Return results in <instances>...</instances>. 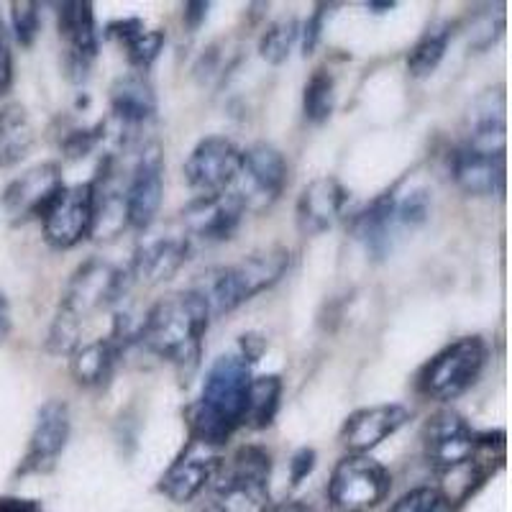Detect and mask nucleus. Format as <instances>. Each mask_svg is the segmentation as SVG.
Segmentation results:
<instances>
[{
    "instance_id": "4468645a",
    "label": "nucleus",
    "mask_w": 512,
    "mask_h": 512,
    "mask_svg": "<svg viewBox=\"0 0 512 512\" xmlns=\"http://www.w3.org/2000/svg\"><path fill=\"white\" fill-rule=\"evenodd\" d=\"M62 190L64 182L59 164H39V167L29 169L26 175H21L8 185L6 195H3V205H6L8 216L13 221L41 218Z\"/></svg>"
},
{
    "instance_id": "6e6552de",
    "label": "nucleus",
    "mask_w": 512,
    "mask_h": 512,
    "mask_svg": "<svg viewBox=\"0 0 512 512\" xmlns=\"http://www.w3.org/2000/svg\"><path fill=\"white\" fill-rule=\"evenodd\" d=\"M390 492V474L367 454H351L336 464L328 497L341 512H369Z\"/></svg>"
},
{
    "instance_id": "f03ea898",
    "label": "nucleus",
    "mask_w": 512,
    "mask_h": 512,
    "mask_svg": "<svg viewBox=\"0 0 512 512\" xmlns=\"http://www.w3.org/2000/svg\"><path fill=\"white\" fill-rule=\"evenodd\" d=\"M210 310L195 290L177 292L159 300L139 328V341L175 367L192 372L198 367L203 338L208 331Z\"/></svg>"
},
{
    "instance_id": "2eb2a0df",
    "label": "nucleus",
    "mask_w": 512,
    "mask_h": 512,
    "mask_svg": "<svg viewBox=\"0 0 512 512\" xmlns=\"http://www.w3.org/2000/svg\"><path fill=\"white\" fill-rule=\"evenodd\" d=\"M59 34L67 41V72L75 82L88 77L90 62L98 54V26L93 3H62L57 6Z\"/></svg>"
},
{
    "instance_id": "bb28decb",
    "label": "nucleus",
    "mask_w": 512,
    "mask_h": 512,
    "mask_svg": "<svg viewBox=\"0 0 512 512\" xmlns=\"http://www.w3.org/2000/svg\"><path fill=\"white\" fill-rule=\"evenodd\" d=\"M282 379L277 374H264V377L251 379L249 402H246V418L251 428H269L274 423V415L280 410Z\"/></svg>"
},
{
    "instance_id": "2f4dec72",
    "label": "nucleus",
    "mask_w": 512,
    "mask_h": 512,
    "mask_svg": "<svg viewBox=\"0 0 512 512\" xmlns=\"http://www.w3.org/2000/svg\"><path fill=\"white\" fill-rule=\"evenodd\" d=\"M11 21H13V34L16 39L24 44V47H31L39 34V3H13L11 6Z\"/></svg>"
},
{
    "instance_id": "423d86ee",
    "label": "nucleus",
    "mask_w": 512,
    "mask_h": 512,
    "mask_svg": "<svg viewBox=\"0 0 512 512\" xmlns=\"http://www.w3.org/2000/svg\"><path fill=\"white\" fill-rule=\"evenodd\" d=\"M272 459L264 448L244 446L218 484V512H267Z\"/></svg>"
},
{
    "instance_id": "72a5a7b5",
    "label": "nucleus",
    "mask_w": 512,
    "mask_h": 512,
    "mask_svg": "<svg viewBox=\"0 0 512 512\" xmlns=\"http://www.w3.org/2000/svg\"><path fill=\"white\" fill-rule=\"evenodd\" d=\"M103 136H105V123H100V126H95V128H82V131H72V134L64 139L62 149L70 159H80V157H85V154L93 152Z\"/></svg>"
},
{
    "instance_id": "393cba45",
    "label": "nucleus",
    "mask_w": 512,
    "mask_h": 512,
    "mask_svg": "<svg viewBox=\"0 0 512 512\" xmlns=\"http://www.w3.org/2000/svg\"><path fill=\"white\" fill-rule=\"evenodd\" d=\"M397 223V200L392 192H384L382 198L374 200L367 210H361L356 216L354 228L367 249L372 254L382 256L384 251L390 249V233Z\"/></svg>"
},
{
    "instance_id": "4be33fe9",
    "label": "nucleus",
    "mask_w": 512,
    "mask_h": 512,
    "mask_svg": "<svg viewBox=\"0 0 512 512\" xmlns=\"http://www.w3.org/2000/svg\"><path fill=\"white\" fill-rule=\"evenodd\" d=\"M187 259V241L177 239H157L152 244L141 246L134 256L131 280H139L144 285H159V282L172 280Z\"/></svg>"
},
{
    "instance_id": "412c9836",
    "label": "nucleus",
    "mask_w": 512,
    "mask_h": 512,
    "mask_svg": "<svg viewBox=\"0 0 512 512\" xmlns=\"http://www.w3.org/2000/svg\"><path fill=\"white\" fill-rule=\"evenodd\" d=\"M111 111L121 128H136L152 121L157 113V95L141 72H131L113 82Z\"/></svg>"
},
{
    "instance_id": "20e7f679",
    "label": "nucleus",
    "mask_w": 512,
    "mask_h": 512,
    "mask_svg": "<svg viewBox=\"0 0 512 512\" xmlns=\"http://www.w3.org/2000/svg\"><path fill=\"white\" fill-rule=\"evenodd\" d=\"M287 267H290V251L285 246H269L264 251H254L239 264L208 272L203 285L195 287V292L203 295L210 315L231 313L246 300L272 287L274 282H280Z\"/></svg>"
},
{
    "instance_id": "7c9ffc66",
    "label": "nucleus",
    "mask_w": 512,
    "mask_h": 512,
    "mask_svg": "<svg viewBox=\"0 0 512 512\" xmlns=\"http://www.w3.org/2000/svg\"><path fill=\"white\" fill-rule=\"evenodd\" d=\"M390 512H451V502L433 487H418L392 505Z\"/></svg>"
},
{
    "instance_id": "f257e3e1",
    "label": "nucleus",
    "mask_w": 512,
    "mask_h": 512,
    "mask_svg": "<svg viewBox=\"0 0 512 512\" xmlns=\"http://www.w3.org/2000/svg\"><path fill=\"white\" fill-rule=\"evenodd\" d=\"M251 367L244 356H221L208 369L203 395L187 410L195 441L221 448L244 425L251 390Z\"/></svg>"
},
{
    "instance_id": "f704fd0d",
    "label": "nucleus",
    "mask_w": 512,
    "mask_h": 512,
    "mask_svg": "<svg viewBox=\"0 0 512 512\" xmlns=\"http://www.w3.org/2000/svg\"><path fill=\"white\" fill-rule=\"evenodd\" d=\"M326 11H328V6H318V11L308 18L305 29L300 31V34H303V52L305 54H313V49L318 47L320 29H323V21H326Z\"/></svg>"
},
{
    "instance_id": "c9c22d12",
    "label": "nucleus",
    "mask_w": 512,
    "mask_h": 512,
    "mask_svg": "<svg viewBox=\"0 0 512 512\" xmlns=\"http://www.w3.org/2000/svg\"><path fill=\"white\" fill-rule=\"evenodd\" d=\"M315 451L313 448H300L295 456H292L290 461V477H292V484H300L305 477H308L310 472L315 469Z\"/></svg>"
},
{
    "instance_id": "b1692460",
    "label": "nucleus",
    "mask_w": 512,
    "mask_h": 512,
    "mask_svg": "<svg viewBox=\"0 0 512 512\" xmlns=\"http://www.w3.org/2000/svg\"><path fill=\"white\" fill-rule=\"evenodd\" d=\"M34 146V126L21 103L0 108V167H13Z\"/></svg>"
},
{
    "instance_id": "6ab92c4d",
    "label": "nucleus",
    "mask_w": 512,
    "mask_h": 512,
    "mask_svg": "<svg viewBox=\"0 0 512 512\" xmlns=\"http://www.w3.org/2000/svg\"><path fill=\"white\" fill-rule=\"evenodd\" d=\"M244 213V205L228 190L223 195L195 200L187 208L185 221L192 236H198L205 244H221V241H228L236 233Z\"/></svg>"
},
{
    "instance_id": "c03bdc74",
    "label": "nucleus",
    "mask_w": 512,
    "mask_h": 512,
    "mask_svg": "<svg viewBox=\"0 0 512 512\" xmlns=\"http://www.w3.org/2000/svg\"><path fill=\"white\" fill-rule=\"evenodd\" d=\"M367 8H372L374 13H384V11H392L395 3H367Z\"/></svg>"
},
{
    "instance_id": "7ed1b4c3",
    "label": "nucleus",
    "mask_w": 512,
    "mask_h": 512,
    "mask_svg": "<svg viewBox=\"0 0 512 512\" xmlns=\"http://www.w3.org/2000/svg\"><path fill=\"white\" fill-rule=\"evenodd\" d=\"M128 287V274L103 259H90L72 274L64 290L57 318L47 338L52 354H72L80 346L82 320L121 300Z\"/></svg>"
},
{
    "instance_id": "c85d7f7f",
    "label": "nucleus",
    "mask_w": 512,
    "mask_h": 512,
    "mask_svg": "<svg viewBox=\"0 0 512 512\" xmlns=\"http://www.w3.org/2000/svg\"><path fill=\"white\" fill-rule=\"evenodd\" d=\"M297 39H300V26H297L295 18H282L264 31L262 41H259V54L269 64H282L290 57Z\"/></svg>"
},
{
    "instance_id": "c756f323",
    "label": "nucleus",
    "mask_w": 512,
    "mask_h": 512,
    "mask_svg": "<svg viewBox=\"0 0 512 512\" xmlns=\"http://www.w3.org/2000/svg\"><path fill=\"white\" fill-rule=\"evenodd\" d=\"M164 47V31L157 29H144L134 36V39L126 41V52H128V62L139 67V70H146V67H152L154 59L159 57Z\"/></svg>"
},
{
    "instance_id": "37998d69",
    "label": "nucleus",
    "mask_w": 512,
    "mask_h": 512,
    "mask_svg": "<svg viewBox=\"0 0 512 512\" xmlns=\"http://www.w3.org/2000/svg\"><path fill=\"white\" fill-rule=\"evenodd\" d=\"M267 512H310V510L303 505V502L287 500V502H282V505H277V507H269Z\"/></svg>"
},
{
    "instance_id": "58836bf2",
    "label": "nucleus",
    "mask_w": 512,
    "mask_h": 512,
    "mask_svg": "<svg viewBox=\"0 0 512 512\" xmlns=\"http://www.w3.org/2000/svg\"><path fill=\"white\" fill-rule=\"evenodd\" d=\"M208 8V3H185V24L190 29H198L208 16Z\"/></svg>"
},
{
    "instance_id": "ea45409f",
    "label": "nucleus",
    "mask_w": 512,
    "mask_h": 512,
    "mask_svg": "<svg viewBox=\"0 0 512 512\" xmlns=\"http://www.w3.org/2000/svg\"><path fill=\"white\" fill-rule=\"evenodd\" d=\"M241 349H244V359L246 361H256L259 359V354L264 351V338L262 336H254V333H249V336H241Z\"/></svg>"
},
{
    "instance_id": "473e14b6",
    "label": "nucleus",
    "mask_w": 512,
    "mask_h": 512,
    "mask_svg": "<svg viewBox=\"0 0 512 512\" xmlns=\"http://www.w3.org/2000/svg\"><path fill=\"white\" fill-rule=\"evenodd\" d=\"M431 213V195L425 190L410 192L408 198L397 203V223L402 226H420Z\"/></svg>"
},
{
    "instance_id": "1a4fd4ad",
    "label": "nucleus",
    "mask_w": 512,
    "mask_h": 512,
    "mask_svg": "<svg viewBox=\"0 0 512 512\" xmlns=\"http://www.w3.org/2000/svg\"><path fill=\"white\" fill-rule=\"evenodd\" d=\"M241 169V149L223 136H208L192 149L185 162V180L200 198L223 195L233 187Z\"/></svg>"
},
{
    "instance_id": "a19ab883",
    "label": "nucleus",
    "mask_w": 512,
    "mask_h": 512,
    "mask_svg": "<svg viewBox=\"0 0 512 512\" xmlns=\"http://www.w3.org/2000/svg\"><path fill=\"white\" fill-rule=\"evenodd\" d=\"M0 512H41L31 500H13V497H3L0 500Z\"/></svg>"
},
{
    "instance_id": "4c0bfd02",
    "label": "nucleus",
    "mask_w": 512,
    "mask_h": 512,
    "mask_svg": "<svg viewBox=\"0 0 512 512\" xmlns=\"http://www.w3.org/2000/svg\"><path fill=\"white\" fill-rule=\"evenodd\" d=\"M139 31H144V24H141L139 18H126V21H116V24L108 26V36L123 41V44H126L128 39H134Z\"/></svg>"
},
{
    "instance_id": "79ce46f5",
    "label": "nucleus",
    "mask_w": 512,
    "mask_h": 512,
    "mask_svg": "<svg viewBox=\"0 0 512 512\" xmlns=\"http://www.w3.org/2000/svg\"><path fill=\"white\" fill-rule=\"evenodd\" d=\"M8 333H11V310H8L6 297L0 295V344L6 341Z\"/></svg>"
},
{
    "instance_id": "9b49d317",
    "label": "nucleus",
    "mask_w": 512,
    "mask_h": 512,
    "mask_svg": "<svg viewBox=\"0 0 512 512\" xmlns=\"http://www.w3.org/2000/svg\"><path fill=\"white\" fill-rule=\"evenodd\" d=\"M41 226H44V239L54 249H72L80 244L93 228V185L85 182V185L64 187L41 216Z\"/></svg>"
},
{
    "instance_id": "ddd939ff",
    "label": "nucleus",
    "mask_w": 512,
    "mask_h": 512,
    "mask_svg": "<svg viewBox=\"0 0 512 512\" xmlns=\"http://www.w3.org/2000/svg\"><path fill=\"white\" fill-rule=\"evenodd\" d=\"M164 195V164L157 146H149L136 162L126 185V216L128 226L149 228L162 208Z\"/></svg>"
},
{
    "instance_id": "a211bd4d",
    "label": "nucleus",
    "mask_w": 512,
    "mask_h": 512,
    "mask_svg": "<svg viewBox=\"0 0 512 512\" xmlns=\"http://www.w3.org/2000/svg\"><path fill=\"white\" fill-rule=\"evenodd\" d=\"M410 420V410L402 405H374L356 410L341 428V441L354 454H367L374 446L397 433Z\"/></svg>"
},
{
    "instance_id": "a878e982",
    "label": "nucleus",
    "mask_w": 512,
    "mask_h": 512,
    "mask_svg": "<svg viewBox=\"0 0 512 512\" xmlns=\"http://www.w3.org/2000/svg\"><path fill=\"white\" fill-rule=\"evenodd\" d=\"M454 36V26L451 24H436L425 31L415 47L408 54V70L413 77H428L438 70L443 54L448 49V41Z\"/></svg>"
},
{
    "instance_id": "39448f33",
    "label": "nucleus",
    "mask_w": 512,
    "mask_h": 512,
    "mask_svg": "<svg viewBox=\"0 0 512 512\" xmlns=\"http://www.w3.org/2000/svg\"><path fill=\"white\" fill-rule=\"evenodd\" d=\"M487 344L479 336H466L438 351L418 374V390L428 400H454L479 379L487 364Z\"/></svg>"
},
{
    "instance_id": "f3484780",
    "label": "nucleus",
    "mask_w": 512,
    "mask_h": 512,
    "mask_svg": "<svg viewBox=\"0 0 512 512\" xmlns=\"http://www.w3.org/2000/svg\"><path fill=\"white\" fill-rule=\"evenodd\" d=\"M346 200H349L346 187L336 177H318L310 185H305L295 208L300 233L303 236H318V233L328 231L338 221V216L344 213Z\"/></svg>"
},
{
    "instance_id": "aec40b11",
    "label": "nucleus",
    "mask_w": 512,
    "mask_h": 512,
    "mask_svg": "<svg viewBox=\"0 0 512 512\" xmlns=\"http://www.w3.org/2000/svg\"><path fill=\"white\" fill-rule=\"evenodd\" d=\"M70 408L62 400H49L44 408L39 410L36 418L34 433H31L29 456H26V466L31 469H41V466L52 464L59 454L64 451L67 441H70Z\"/></svg>"
},
{
    "instance_id": "dca6fc26",
    "label": "nucleus",
    "mask_w": 512,
    "mask_h": 512,
    "mask_svg": "<svg viewBox=\"0 0 512 512\" xmlns=\"http://www.w3.org/2000/svg\"><path fill=\"white\" fill-rule=\"evenodd\" d=\"M451 175L466 195H495L505 185V152H487L472 144L459 146L451 154Z\"/></svg>"
},
{
    "instance_id": "f8f14e48",
    "label": "nucleus",
    "mask_w": 512,
    "mask_h": 512,
    "mask_svg": "<svg viewBox=\"0 0 512 512\" xmlns=\"http://www.w3.org/2000/svg\"><path fill=\"white\" fill-rule=\"evenodd\" d=\"M218 469H221V448L208 446V443L192 438L182 448V454L177 456L175 464L164 472L159 489L169 500L182 505V502L195 500L203 492L205 484L210 479H216Z\"/></svg>"
},
{
    "instance_id": "5701e85b",
    "label": "nucleus",
    "mask_w": 512,
    "mask_h": 512,
    "mask_svg": "<svg viewBox=\"0 0 512 512\" xmlns=\"http://www.w3.org/2000/svg\"><path fill=\"white\" fill-rule=\"evenodd\" d=\"M118 354H121V344L116 338H100L93 344L77 346L70 359L72 377L82 387H103L116 369Z\"/></svg>"
},
{
    "instance_id": "0eeeda50",
    "label": "nucleus",
    "mask_w": 512,
    "mask_h": 512,
    "mask_svg": "<svg viewBox=\"0 0 512 512\" xmlns=\"http://www.w3.org/2000/svg\"><path fill=\"white\" fill-rule=\"evenodd\" d=\"M285 185L287 162L277 146L262 141L241 152V169L231 192L244 205L246 213H262L272 208Z\"/></svg>"
},
{
    "instance_id": "9d476101",
    "label": "nucleus",
    "mask_w": 512,
    "mask_h": 512,
    "mask_svg": "<svg viewBox=\"0 0 512 512\" xmlns=\"http://www.w3.org/2000/svg\"><path fill=\"white\" fill-rule=\"evenodd\" d=\"M477 436L479 433H474L464 415L456 410H441L423 428L425 456L438 472H454L466 461H472L474 451L479 448Z\"/></svg>"
},
{
    "instance_id": "e433bc0d",
    "label": "nucleus",
    "mask_w": 512,
    "mask_h": 512,
    "mask_svg": "<svg viewBox=\"0 0 512 512\" xmlns=\"http://www.w3.org/2000/svg\"><path fill=\"white\" fill-rule=\"evenodd\" d=\"M13 80V62H11V47H8L6 31H3V24H0V95L11 88Z\"/></svg>"
},
{
    "instance_id": "cd10ccee",
    "label": "nucleus",
    "mask_w": 512,
    "mask_h": 512,
    "mask_svg": "<svg viewBox=\"0 0 512 512\" xmlns=\"http://www.w3.org/2000/svg\"><path fill=\"white\" fill-rule=\"evenodd\" d=\"M333 108H336V80L326 67H318L303 90V113L310 123H326Z\"/></svg>"
}]
</instances>
